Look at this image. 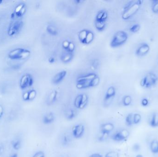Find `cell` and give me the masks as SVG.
<instances>
[{"instance_id":"31","label":"cell","mask_w":158,"mask_h":157,"mask_svg":"<svg viewBox=\"0 0 158 157\" xmlns=\"http://www.w3.org/2000/svg\"><path fill=\"white\" fill-rule=\"evenodd\" d=\"M134 124H139L142 120V116L139 113H134Z\"/></svg>"},{"instance_id":"8","label":"cell","mask_w":158,"mask_h":157,"mask_svg":"<svg viewBox=\"0 0 158 157\" xmlns=\"http://www.w3.org/2000/svg\"><path fill=\"white\" fill-rule=\"evenodd\" d=\"M23 23L22 21H16L13 23L9 28L8 34L10 36H13L18 33L22 27Z\"/></svg>"},{"instance_id":"24","label":"cell","mask_w":158,"mask_h":157,"mask_svg":"<svg viewBox=\"0 0 158 157\" xmlns=\"http://www.w3.org/2000/svg\"><path fill=\"white\" fill-rule=\"evenodd\" d=\"M47 31L52 36H56L58 34V31L56 28L52 25H49L46 28Z\"/></svg>"},{"instance_id":"22","label":"cell","mask_w":158,"mask_h":157,"mask_svg":"<svg viewBox=\"0 0 158 157\" xmlns=\"http://www.w3.org/2000/svg\"><path fill=\"white\" fill-rule=\"evenodd\" d=\"M72 58H73L72 53L68 52L62 54L61 57V59L64 62L68 63L72 60Z\"/></svg>"},{"instance_id":"49","label":"cell","mask_w":158,"mask_h":157,"mask_svg":"<svg viewBox=\"0 0 158 157\" xmlns=\"http://www.w3.org/2000/svg\"><path fill=\"white\" fill-rule=\"evenodd\" d=\"M3 114V109L2 106L0 105V117H2V115Z\"/></svg>"},{"instance_id":"10","label":"cell","mask_w":158,"mask_h":157,"mask_svg":"<svg viewBox=\"0 0 158 157\" xmlns=\"http://www.w3.org/2000/svg\"><path fill=\"white\" fill-rule=\"evenodd\" d=\"M114 125L112 123H107L102 124L100 126V131L102 134H109L114 130Z\"/></svg>"},{"instance_id":"27","label":"cell","mask_w":158,"mask_h":157,"mask_svg":"<svg viewBox=\"0 0 158 157\" xmlns=\"http://www.w3.org/2000/svg\"><path fill=\"white\" fill-rule=\"evenodd\" d=\"M94 39V34L92 31H88L87 36L86 39L85 40V44H88L93 41Z\"/></svg>"},{"instance_id":"53","label":"cell","mask_w":158,"mask_h":157,"mask_svg":"<svg viewBox=\"0 0 158 157\" xmlns=\"http://www.w3.org/2000/svg\"><path fill=\"white\" fill-rule=\"evenodd\" d=\"M61 157H69L68 156H66V155H64V156H61Z\"/></svg>"},{"instance_id":"7","label":"cell","mask_w":158,"mask_h":157,"mask_svg":"<svg viewBox=\"0 0 158 157\" xmlns=\"http://www.w3.org/2000/svg\"><path fill=\"white\" fill-rule=\"evenodd\" d=\"M34 83L32 77L29 74H25L22 77L20 82V86L22 89H25L32 86Z\"/></svg>"},{"instance_id":"1","label":"cell","mask_w":158,"mask_h":157,"mask_svg":"<svg viewBox=\"0 0 158 157\" xmlns=\"http://www.w3.org/2000/svg\"><path fill=\"white\" fill-rule=\"evenodd\" d=\"M127 33L123 30H119L113 36L111 42L112 47H116L124 44L128 39Z\"/></svg>"},{"instance_id":"45","label":"cell","mask_w":158,"mask_h":157,"mask_svg":"<svg viewBox=\"0 0 158 157\" xmlns=\"http://www.w3.org/2000/svg\"><path fill=\"white\" fill-rule=\"evenodd\" d=\"M23 98L25 100H28L29 99V92L25 93L23 95Z\"/></svg>"},{"instance_id":"52","label":"cell","mask_w":158,"mask_h":157,"mask_svg":"<svg viewBox=\"0 0 158 157\" xmlns=\"http://www.w3.org/2000/svg\"><path fill=\"white\" fill-rule=\"evenodd\" d=\"M75 2H77V4H78L79 3V4H80V2H81V1H75Z\"/></svg>"},{"instance_id":"41","label":"cell","mask_w":158,"mask_h":157,"mask_svg":"<svg viewBox=\"0 0 158 157\" xmlns=\"http://www.w3.org/2000/svg\"><path fill=\"white\" fill-rule=\"evenodd\" d=\"M70 42L68 41V40H65L64 41V42H62V47H64V49L67 50L69 47V44Z\"/></svg>"},{"instance_id":"39","label":"cell","mask_w":158,"mask_h":157,"mask_svg":"<svg viewBox=\"0 0 158 157\" xmlns=\"http://www.w3.org/2000/svg\"><path fill=\"white\" fill-rule=\"evenodd\" d=\"M32 157H45V154L43 152L39 151L36 153Z\"/></svg>"},{"instance_id":"35","label":"cell","mask_w":158,"mask_h":157,"mask_svg":"<svg viewBox=\"0 0 158 157\" xmlns=\"http://www.w3.org/2000/svg\"><path fill=\"white\" fill-rule=\"evenodd\" d=\"M37 95V92L35 90H32L29 92V99L28 100H33L36 97Z\"/></svg>"},{"instance_id":"40","label":"cell","mask_w":158,"mask_h":157,"mask_svg":"<svg viewBox=\"0 0 158 157\" xmlns=\"http://www.w3.org/2000/svg\"><path fill=\"white\" fill-rule=\"evenodd\" d=\"M140 149H141V146H140V145L137 144V143H136L133 146V150L135 152L139 151L140 150Z\"/></svg>"},{"instance_id":"37","label":"cell","mask_w":158,"mask_h":157,"mask_svg":"<svg viewBox=\"0 0 158 157\" xmlns=\"http://www.w3.org/2000/svg\"><path fill=\"white\" fill-rule=\"evenodd\" d=\"M153 2L152 11L154 13H157L158 12V1H154Z\"/></svg>"},{"instance_id":"16","label":"cell","mask_w":158,"mask_h":157,"mask_svg":"<svg viewBox=\"0 0 158 157\" xmlns=\"http://www.w3.org/2000/svg\"><path fill=\"white\" fill-rule=\"evenodd\" d=\"M97 76V75L94 73H90L87 75L81 76L78 78L77 82H82V81H91L94 79Z\"/></svg>"},{"instance_id":"18","label":"cell","mask_w":158,"mask_h":157,"mask_svg":"<svg viewBox=\"0 0 158 157\" xmlns=\"http://www.w3.org/2000/svg\"><path fill=\"white\" fill-rule=\"evenodd\" d=\"M150 125L153 128L158 127V113H154L152 115L149 123Z\"/></svg>"},{"instance_id":"21","label":"cell","mask_w":158,"mask_h":157,"mask_svg":"<svg viewBox=\"0 0 158 157\" xmlns=\"http://www.w3.org/2000/svg\"><path fill=\"white\" fill-rule=\"evenodd\" d=\"M108 17V14L107 12L101 10L99 11L96 16V20H99V21H105Z\"/></svg>"},{"instance_id":"46","label":"cell","mask_w":158,"mask_h":157,"mask_svg":"<svg viewBox=\"0 0 158 157\" xmlns=\"http://www.w3.org/2000/svg\"><path fill=\"white\" fill-rule=\"evenodd\" d=\"M89 157H103V156L99 153H94Z\"/></svg>"},{"instance_id":"28","label":"cell","mask_w":158,"mask_h":157,"mask_svg":"<svg viewBox=\"0 0 158 157\" xmlns=\"http://www.w3.org/2000/svg\"><path fill=\"white\" fill-rule=\"evenodd\" d=\"M132 101V97L130 95L125 96L123 98V105L125 107L129 106L131 104Z\"/></svg>"},{"instance_id":"54","label":"cell","mask_w":158,"mask_h":157,"mask_svg":"<svg viewBox=\"0 0 158 157\" xmlns=\"http://www.w3.org/2000/svg\"><path fill=\"white\" fill-rule=\"evenodd\" d=\"M2 1H0V4H1L2 2Z\"/></svg>"},{"instance_id":"50","label":"cell","mask_w":158,"mask_h":157,"mask_svg":"<svg viewBox=\"0 0 158 157\" xmlns=\"http://www.w3.org/2000/svg\"><path fill=\"white\" fill-rule=\"evenodd\" d=\"M10 157H18V154L17 153L13 154Z\"/></svg>"},{"instance_id":"33","label":"cell","mask_w":158,"mask_h":157,"mask_svg":"<svg viewBox=\"0 0 158 157\" xmlns=\"http://www.w3.org/2000/svg\"><path fill=\"white\" fill-rule=\"evenodd\" d=\"M140 29V25L139 24H134L132 26H131L130 28V31L131 33H137L138 31H139Z\"/></svg>"},{"instance_id":"3","label":"cell","mask_w":158,"mask_h":157,"mask_svg":"<svg viewBox=\"0 0 158 157\" xmlns=\"http://www.w3.org/2000/svg\"><path fill=\"white\" fill-rule=\"evenodd\" d=\"M158 81L157 75L153 72L149 73L142 79L140 84L146 88H150L156 84Z\"/></svg>"},{"instance_id":"20","label":"cell","mask_w":158,"mask_h":157,"mask_svg":"<svg viewBox=\"0 0 158 157\" xmlns=\"http://www.w3.org/2000/svg\"><path fill=\"white\" fill-rule=\"evenodd\" d=\"M88 32V30H82L79 33V38L80 42L83 44H84L85 43V40L86 39Z\"/></svg>"},{"instance_id":"26","label":"cell","mask_w":158,"mask_h":157,"mask_svg":"<svg viewBox=\"0 0 158 157\" xmlns=\"http://www.w3.org/2000/svg\"><path fill=\"white\" fill-rule=\"evenodd\" d=\"M75 115L76 114L75 112L72 109L68 110L65 114L66 117L69 120H73L75 117Z\"/></svg>"},{"instance_id":"36","label":"cell","mask_w":158,"mask_h":157,"mask_svg":"<svg viewBox=\"0 0 158 157\" xmlns=\"http://www.w3.org/2000/svg\"><path fill=\"white\" fill-rule=\"evenodd\" d=\"M99 76H97L96 78H95L94 79L92 80L91 82V87H95L97 86L99 84Z\"/></svg>"},{"instance_id":"44","label":"cell","mask_w":158,"mask_h":157,"mask_svg":"<svg viewBox=\"0 0 158 157\" xmlns=\"http://www.w3.org/2000/svg\"><path fill=\"white\" fill-rule=\"evenodd\" d=\"M108 136L109 135H107V134H102L101 136L99 137V141H105L106 139L107 138Z\"/></svg>"},{"instance_id":"15","label":"cell","mask_w":158,"mask_h":157,"mask_svg":"<svg viewBox=\"0 0 158 157\" xmlns=\"http://www.w3.org/2000/svg\"><path fill=\"white\" fill-rule=\"evenodd\" d=\"M26 7L24 4H20L15 8V14L17 16L21 17L26 12Z\"/></svg>"},{"instance_id":"6","label":"cell","mask_w":158,"mask_h":157,"mask_svg":"<svg viewBox=\"0 0 158 157\" xmlns=\"http://www.w3.org/2000/svg\"><path fill=\"white\" fill-rule=\"evenodd\" d=\"M85 132V126L82 124L76 125L72 129V134L76 139L82 137Z\"/></svg>"},{"instance_id":"42","label":"cell","mask_w":158,"mask_h":157,"mask_svg":"<svg viewBox=\"0 0 158 157\" xmlns=\"http://www.w3.org/2000/svg\"><path fill=\"white\" fill-rule=\"evenodd\" d=\"M99 62L98 60H94V62L93 63L92 65V67L93 68L94 70L97 69L98 66H99Z\"/></svg>"},{"instance_id":"48","label":"cell","mask_w":158,"mask_h":157,"mask_svg":"<svg viewBox=\"0 0 158 157\" xmlns=\"http://www.w3.org/2000/svg\"><path fill=\"white\" fill-rule=\"evenodd\" d=\"M3 151H4V146L2 144H0V154L3 153Z\"/></svg>"},{"instance_id":"4","label":"cell","mask_w":158,"mask_h":157,"mask_svg":"<svg viewBox=\"0 0 158 157\" xmlns=\"http://www.w3.org/2000/svg\"><path fill=\"white\" fill-rule=\"evenodd\" d=\"M142 1H138L135 3H133L129 8L124 10L122 15V18L123 20H129L131 17H132L133 15L136 14L140 9V6L142 5Z\"/></svg>"},{"instance_id":"38","label":"cell","mask_w":158,"mask_h":157,"mask_svg":"<svg viewBox=\"0 0 158 157\" xmlns=\"http://www.w3.org/2000/svg\"><path fill=\"white\" fill-rule=\"evenodd\" d=\"M74 49H75L74 44L72 42H70L69 44V47H68L67 50V52L72 53V52H73L74 50Z\"/></svg>"},{"instance_id":"5","label":"cell","mask_w":158,"mask_h":157,"mask_svg":"<svg viewBox=\"0 0 158 157\" xmlns=\"http://www.w3.org/2000/svg\"><path fill=\"white\" fill-rule=\"evenodd\" d=\"M129 131L127 129H123L120 131H117L115 133L113 136H112V139L115 141L120 142L126 140L129 137Z\"/></svg>"},{"instance_id":"25","label":"cell","mask_w":158,"mask_h":157,"mask_svg":"<svg viewBox=\"0 0 158 157\" xmlns=\"http://www.w3.org/2000/svg\"><path fill=\"white\" fill-rule=\"evenodd\" d=\"M134 113H130L128 114L125 118V123L127 126H131L134 124Z\"/></svg>"},{"instance_id":"9","label":"cell","mask_w":158,"mask_h":157,"mask_svg":"<svg viewBox=\"0 0 158 157\" xmlns=\"http://www.w3.org/2000/svg\"><path fill=\"white\" fill-rule=\"evenodd\" d=\"M150 50V47L147 43H144L141 44L136 50L137 56L142 57L146 55Z\"/></svg>"},{"instance_id":"11","label":"cell","mask_w":158,"mask_h":157,"mask_svg":"<svg viewBox=\"0 0 158 157\" xmlns=\"http://www.w3.org/2000/svg\"><path fill=\"white\" fill-rule=\"evenodd\" d=\"M116 95V89L113 86H111L107 90L105 97L104 98V102L108 103V101H111L112 99L114 98Z\"/></svg>"},{"instance_id":"34","label":"cell","mask_w":158,"mask_h":157,"mask_svg":"<svg viewBox=\"0 0 158 157\" xmlns=\"http://www.w3.org/2000/svg\"><path fill=\"white\" fill-rule=\"evenodd\" d=\"M105 157H119V155L117 152L111 151L105 154Z\"/></svg>"},{"instance_id":"30","label":"cell","mask_w":158,"mask_h":157,"mask_svg":"<svg viewBox=\"0 0 158 157\" xmlns=\"http://www.w3.org/2000/svg\"><path fill=\"white\" fill-rule=\"evenodd\" d=\"M12 146L15 150H19L21 149V142L19 140H17L13 141L12 142Z\"/></svg>"},{"instance_id":"13","label":"cell","mask_w":158,"mask_h":157,"mask_svg":"<svg viewBox=\"0 0 158 157\" xmlns=\"http://www.w3.org/2000/svg\"><path fill=\"white\" fill-rule=\"evenodd\" d=\"M66 74H67V71L64 70L58 72L53 78V83H54V84H57L60 83L65 77Z\"/></svg>"},{"instance_id":"14","label":"cell","mask_w":158,"mask_h":157,"mask_svg":"<svg viewBox=\"0 0 158 157\" xmlns=\"http://www.w3.org/2000/svg\"><path fill=\"white\" fill-rule=\"evenodd\" d=\"M58 95V92L56 91H53L50 93L48 97L47 100V104L48 105H51L54 104L57 98Z\"/></svg>"},{"instance_id":"51","label":"cell","mask_w":158,"mask_h":157,"mask_svg":"<svg viewBox=\"0 0 158 157\" xmlns=\"http://www.w3.org/2000/svg\"><path fill=\"white\" fill-rule=\"evenodd\" d=\"M136 157H143V156L141 155H138L136 156Z\"/></svg>"},{"instance_id":"32","label":"cell","mask_w":158,"mask_h":157,"mask_svg":"<svg viewBox=\"0 0 158 157\" xmlns=\"http://www.w3.org/2000/svg\"><path fill=\"white\" fill-rule=\"evenodd\" d=\"M87 102H88V97L87 95L86 94H83V99H82V107L81 109H83L85 108V107L87 105Z\"/></svg>"},{"instance_id":"12","label":"cell","mask_w":158,"mask_h":157,"mask_svg":"<svg viewBox=\"0 0 158 157\" xmlns=\"http://www.w3.org/2000/svg\"><path fill=\"white\" fill-rule=\"evenodd\" d=\"M55 120V116L52 112H49L46 113L43 117V123L45 125L51 124L54 122Z\"/></svg>"},{"instance_id":"29","label":"cell","mask_w":158,"mask_h":157,"mask_svg":"<svg viewBox=\"0 0 158 157\" xmlns=\"http://www.w3.org/2000/svg\"><path fill=\"white\" fill-rule=\"evenodd\" d=\"M70 142V138L67 134H65L62 137L61 143L64 146L69 145Z\"/></svg>"},{"instance_id":"17","label":"cell","mask_w":158,"mask_h":157,"mask_svg":"<svg viewBox=\"0 0 158 157\" xmlns=\"http://www.w3.org/2000/svg\"><path fill=\"white\" fill-rule=\"evenodd\" d=\"M150 149L153 154L158 153V141L154 139L151 142L150 144Z\"/></svg>"},{"instance_id":"19","label":"cell","mask_w":158,"mask_h":157,"mask_svg":"<svg viewBox=\"0 0 158 157\" xmlns=\"http://www.w3.org/2000/svg\"><path fill=\"white\" fill-rule=\"evenodd\" d=\"M82 99H83V94H80L77 96L75 98L74 101V106L76 108L81 109L82 107Z\"/></svg>"},{"instance_id":"47","label":"cell","mask_w":158,"mask_h":157,"mask_svg":"<svg viewBox=\"0 0 158 157\" xmlns=\"http://www.w3.org/2000/svg\"><path fill=\"white\" fill-rule=\"evenodd\" d=\"M48 62L50 63H53L55 62V59L54 57H50L48 59Z\"/></svg>"},{"instance_id":"43","label":"cell","mask_w":158,"mask_h":157,"mask_svg":"<svg viewBox=\"0 0 158 157\" xmlns=\"http://www.w3.org/2000/svg\"><path fill=\"white\" fill-rule=\"evenodd\" d=\"M149 101L146 98H144L142 99L141 101V104L144 107H146L148 105H149Z\"/></svg>"},{"instance_id":"2","label":"cell","mask_w":158,"mask_h":157,"mask_svg":"<svg viewBox=\"0 0 158 157\" xmlns=\"http://www.w3.org/2000/svg\"><path fill=\"white\" fill-rule=\"evenodd\" d=\"M30 51L27 50L17 48L9 52V57L12 59H24L30 55Z\"/></svg>"},{"instance_id":"23","label":"cell","mask_w":158,"mask_h":157,"mask_svg":"<svg viewBox=\"0 0 158 157\" xmlns=\"http://www.w3.org/2000/svg\"><path fill=\"white\" fill-rule=\"evenodd\" d=\"M95 25L98 30L101 31L103 30L105 28V21L96 20L95 22Z\"/></svg>"}]
</instances>
